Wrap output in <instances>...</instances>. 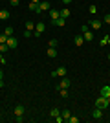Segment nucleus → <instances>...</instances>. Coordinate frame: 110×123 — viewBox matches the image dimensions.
<instances>
[{"label": "nucleus", "instance_id": "cd10ccee", "mask_svg": "<svg viewBox=\"0 0 110 123\" xmlns=\"http://www.w3.org/2000/svg\"><path fill=\"white\" fill-rule=\"evenodd\" d=\"M88 11L92 13V15H94V13H97V7H95V6H90V7H88Z\"/></svg>", "mask_w": 110, "mask_h": 123}, {"label": "nucleus", "instance_id": "f8f14e48", "mask_svg": "<svg viewBox=\"0 0 110 123\" xmlns=\"http://www.w3.org/2000/svg\"><path fill=\"white\" fill-rule=\"evenodd\" d=\"M9 17H11V13L7 9H2V11H0V20H7Z\"/></svg>", "mask_w": 110, "mask_h": 123}, {"label": "nucleus", "instance_id": "20e7f679", "mask_svg": "<svg viewBox=\"0 0 110 123\" xmlns=\"http://www.w3.org/2000/svg\"><path fill=\"white\" fill-rule=\"evenodd\" d=\"M39 7H41V13L42 11H50L52 4H50V0H42V2H39Z\"/></svg>", "mask_w": 110, "mask_h": 123}, {"label": "nucleus", "instance_id": "7c9ffc66", "mask_svg": "<svg viewBox=\"0 0 110 123\" xmlns=\"http://www.w3.org/2000/svg\"><path fill=\"white\" fill-rule=\"evenodd\" d=\"M103 20H105L106 24H110V15H105V18H103Z\"/></svg>", "mask_w": 110, "mask_h": 123}, {"label": "nucleus", "instance_id": "2eb2a0df", "mask_svg": "<svg viewBox=\"0 0 110 123\" xmlns=\"http://www.w3.org/2000/svg\"><path fill=\"white\" fill-rule=\"evenodd\" d=\"M48 57L55 59V57H57V48H48Z\"/></svg>", "mask_w": 110, "mask_h": 123}, {"label": "nucleus", "instance_id": "a211bd4d", "mask_svg": "<svg viewBox=\"0 0 110 123\" xmlns=\"http://www.w3.org/2000/svg\"><path fill=\"white\" fill-rule=\"evenodd\" d=\"M50 116H52V118H57V116H61V110H59V108H52V110H50Z\"/></svg>", "mask_w": 110, "mask_h": 123}, {"label": "nucleus", "instance_id": "393cba45", "mask_svg": "<svg viewBox=\"0 0 110 123\" xmlns=\"http://www.w3.org/2000/svg\"><path fill=\"white\" fill-rule=\"evenodd\" d=\"M26 30H35V24H33L31 20H28L26 22Z\"/></svg>", "mask_w": 110, "mask_h": 123}, {"label": "nucleus", "instance_id": "6ab92c4d", "mask_svg": "<svg viewBox=\"0 0 110 123\" xmlns=\"http://www.w3.org/2000/svg\"><path fill=\"white\" fill-rule=\"evenodd\" d=\"M61 116L64 118V121H70V116H72V114H70V110H63V112H61Z\"/></svg>", "mask_w": 110, "mask_h": 123}, {"label": "nucleus", "instance_id": "5701e85b", "mask_svg": "<svg viewBox=\"0 0 110 123\" xmlns=\"http://www.w3.org/2000/svg\"><path fill=\"white\" fill-rule=\"evenodd\" d=\"M4 33H6L7 37H13V28H9V26H7V28L4 30Z\"/></svg>", "mask_w": 110, "mask_h": 123}, {"label": "nucleus", "instance_id": "6e6552de", "mask_svg": "<svg viewBox=\"0 0 110 123\" xmlns=\"http://www.w3.org/2000/svg\"><path fill=\"white\" fill-rule=\"evenodd\" d=\"M61 17V11H57V9H50V18H52V22H55Z\"/></svg>", "mask_w": 110, "mask_h": 123}, {"label": "nucleus", "instance_id": "dca6fc26", "mask_svg": "<svg viewBox=\"0 0 110 123\" xmlns=\"http://www.w3.org/2000/svg\"><path fill=\"white\" fill-rule=\"evenodd\" d=\"M29 9L35 11V13H41V7H39V4H35V2H29Z\"/></svg>", "mask_w": 110, "mask_h": 123}, {"label": "nucleus", "instance_id": "c9c22d12", "mask_svg": "<svg viewBox=\"0 0 110 123\" xmlns=\"http://www.w3.org/2000/svg\"><path fill=\"white\" fill-rule=\"evenodd\" d=\"M2 77H4V72H2V70H0V79H2Z\"/></svg>", "mask_w": 110, "mask_h": 123}, {"label": "nucleus", "instance_id": "f257e3e1", "mask_svg": "<svg viewBox=\"0 0 110 123\" xmlns=\"http://www.w3.org/2000/svg\"><path fill=\"white\" fill-rule=\"evenodd\" d=\"M95 107H97V108H106V107H108V98L99 96V98H97V101H95Z\"/></svg>", "mask_w": 110, "mask_h": 123}, {"label": "nucleus", "instance_id": "ddd939ff", "mask_svg": "<svg viewBox=\"0 0 110 123\" xmlns=\"http://www.w3.org/2000/svg\"><path fill=\"white\" fill-rule=\"evenodd\" d=\"M68 86H70V79L68 77H63V81L59 85V90H61V88H68Z\"/></svg>", "mask_w": 110, "mask_h": 123}, {"label": "nucleus", "instance_id": "c756f323", "mask_svg": "<svg viewBox=\"0 0 110 123\" xmlns=\"http://www.w3.org/2000/svg\"><path fill=\"white\" fill-rule=\"evenodd\" d=\"M15 119H17V121H18V123H22V121H24V116H17Z\"/></svg>", "mask_w": 110, "mask_h": 123}, {"label": "nucleus", "instance_id": "2f4dec72", "mask_svg": "<svg viewBox=\"0 0 110 123\" xmlns=\"http://www.w3.org/2000/svg\"><path fill=\"white\" fill-rule=\"evenodd\" d=\"M11 2V6H18V2H20V0H9Z\"/></svg>", "mask_w": 110, "mask_h": 123}, {"label": "nucleus", "instance_id": "aec40b11", "mask_svg": "<svg viewBox=\"0 0 110 123\" xmlns=\"http://www.w3.org/2000/svg\"><path fill=\"white\" fill-rule=\"evenodd\" d=\"M61 17H63V18H70V9L68 7H64V9L61 11Z\"/></svg>", "mask_w": 110, "mask_h": 123}, {"label": "nucleus", "instance_id": "4c0bfd02", "mask_svg": "<svg viewBox=\"0 0 110 123\" xmlns=\"http://www.w3.org/2000/svg\"><path fill=\"white\" fill-rule=\"evenodd\" d=\"M108 61H110V51H108Z\"/></svg>", "mask_w": 110, "mask_h": 123}, {"label": "nucleus", "instance_id": "423d86ee", "mask_svg": "<svg viewBox=\"0 0 110 123\" xmlns=\"http://www.w3.org/2000/svg\"><path fill=\"white\" fill-rule=\"evenodd\" d=\"M83 39H84L86 42H92V41H94V31H92V30L83 31Z\"/></svg>", "mask_w": 110, "mask_h": 123}, {"label": "nucleus", "instance_id": "4468645a", "mask_svg": "<svg viewBox=\"0 0 110 123\" xmlns=\"http://www.w3.org/2000/svg\"><path fill=\"white\" fill-rule=\"evenodd\" d=\"M99 96H105V98H108V96H110V86H108V85L101 88V94H99Z\"/></svg>", "mask_w": 110, "mask_h": 123}, {"label": "nucleus", "instance_id": "9b49d317", "mask_svg": "<svg viewBox=\"0 0 110 123\" xmlns=\"http://www.w3.org/2000/svg\"><path fill=\"white\" fill-rule=\"evenodd\" d=\"M73 44H75V46H83V44H84L83 35H75V39H73Z\"/></svg>", "mask_w": 110, "mask_h": 123}, {"label": "nucleus", "instance_id": "58836bf2", "mask_svg": "<svg viewBox=\"0 0 110 123\" xmlns=\"http://www.w3.org/2000/svg\"><path fill=\"white\" fill-rule=\"evenodd\" d=\"M108 105H110V96H108Z\"/></svg>", "mask_w": 110, "mask_h": 123}, {"label": "nucleus", "instance_id": "e433bc0d", "mask_svg": "<svg viewBox=\"0 0 110 123\" xmlns=\"http://www.w3.org/2000/svg\"><path fill=\"white\" fill-rule=\"evenodd\" d=\"M31 2H35V4H39V2H41V0H31Z\"/></svg>", "mask_w": 110, "mask_h": 123}, {"label": "nucleus", "instance_id": "7ed1b4c3", "mask_svg": "<svg viewBox=\"0 0 110 123\" xmlns=\"http://www.w3.org/2000/svg\"><path fill=\"white\" fill-rule=\"evenodd\" d=\"M52 77H66V68H64V66H59L57 70L52 74Z\"/></svg>", "mask_w": 110, "mask_h": 123}, {"label": "nucleus", "instance_id": "0eeeda50", "mask_svg": "<svg viewBox=\"0 0 110 123\" xmlns=\"http://www.w3.org/2000/svg\"><path fill=\"white\" fill-rule=\"evenodd\" d=\"M92 118H94V119H101V118H103V108L95 107V110L92 112Z\"/></svg>", "mask_w": 110, "mask_h": 123}, {"label": "nucleus", "instance_id": "c85d7f7f", "mask_svg": "<svg viewBox=\"0 0 110 123\" xmlns=\"http://www.w3.org/2000/svg\"><path fill=\"white\" fill-rule=\"evenodd\" d=\"M33 35V33H31V31H29V30H26V31H24V37H26V39H29V37H31Z\"/></svg>", "mask_w": 110, "mask_h": 123}, {"label": "nucleus", "instance_id": "4be33fe9", "mask_svg": "<svg viewBox=\"0 0 110 123\" xmlns=\"http://www.w3.org/2000/svg\"><path fill=\"white\" fill-rule=\"evenodd\" d=\"M7 42V35L6 33H0V44H6Z\"/></svg>", "mask_w": 110, "mask_h": 123}, {"label": "nucleus", "instance_id": "473e14b6", "mask_svg": "<svg viewBox=\"0 0 110 123\" xmlns=\"http://www.w3.org/2000/svg\"><path fill=\"white\" fill-rule=\"evenodd\" d=\"M61 2H63V4H64V6H68V4H70V2H72V0H61Z\"/></svg>", "mask_w": 110, "mask_h": 123}, {"label": "nucleus", "instance_id": "b1692460", "mask_svg": "<svg viewBox=\"0 0 110 123\" xmlns=\"http://www.w3.org/2000/svg\"><path fill=\"white\" fill-rule=\"evenodd\" d=\"M7 50H9V46H7V44H0V53H6Z\"/></svg>", "mask_w": 110, "mask_h": 123}, {"label": "nucleus", "instance_id": "f03ea898", "mask_svg": "<svg viewBox=\"0 0 110 123\" xmlns=\"http://www.w3.org/2000/svg\"><path fill=\"white\" fill-rule=\"evenodd\" d=\"M44 31H46V24H44V22H39V24H35V33H33V35L41 37Z\"/></svg>", "mask_w": 110, "mask_h": 123}, {"label": "nucleus", "instance_id": "a878e982", "mask_svg": "<svg viewBox=\"0 0 110 123\" xmlns=\"http://www.w3.org/2000/svg\"><path fill=\"white\" fill-rule=\"evenodd\" d=\"M59 94H61L63 98H68V90H66V88H61V90H59Z\"/></svg>", "mask_w": 110, "mask_h": 123}, {"label": "nucleus", "instance_id": "f3484780", "mask_svg": "<svg viewBox=\"0 0 110 123\" xmlns=\"http://www.w3.org/2000/svg\"><path fill=\"white\" fill-rule=\"evenodd\" d=\"M53 24H55V26H61V28H63V26L66 24V18H63V17H59V18H57L55 22H53Z\"/></svg>", "mask_w": 110, "mask_h": 123}, {"label": "nucleus", "instance_id": "9d476101", "mask_svg": "<svg viewBox=\"0 0 110 123\" xmlns=\"http://www.w3.org/2000/svg\"><path fill=\"white\" fill-rule=\"evenodd\" d=\"M90 28H92V30H101V20H97V18L90 20Z\"/></svg>", "mask_w": 110, "mask_h": 123}, {"label": "nucleus", "instance_id": "bb28decb", "mask_svg": "<svg viewBox=\"0 0 110 123\" xmlns=\"http://www.w3.org/2000/svg\"><path fill=\"white\" fill-rule=\"evenodd\" d=\"M68 123H79V118H75V116H70V121Z\"/></svg>", "mask_w": 110, "mask_h": 123}, {"label": "nucleus", "instance_id": "f704fd0d", "mask_svg": "<svg viewBox=\"0 0 110 123\" xmlns=\"http://www.w3.org/2000/svg\"><path fill=\"white\" fill-rule=\"evenodd\" d=\"M0 88H4V81L2 79H0Z\"/></svg>", "mask_w": 110, "mask_h": 123}, {"label": "nucleus", "instance_id": "39448f33", "mask_svg": "<svg viewBox=\"0 0 110 123\" xmlns=\"http://www.w3.org/2000/svg\"><path fill=\"white\" fill-rule=\"evenodd\" d=\"M7 46H9V50H15L17 46H18V41H17L15 37H7V42H6Z\"/></svg>", "mask_w": 110, "mask_h": 123}, {"label": "nucleus", "instance_id": "1a4fd4ad", "mask_svg": "<svg viewBox=\"0 0 110 123\" xmlns=\"http://www.w3.org/2000/svg\"><path fill=\"white\" fill-rule=\"evenodd\" d=\"M24 112H26L24 105H17L15 107V116H24Z\"/></svg>", "mask_w": 110, "mask_h": 123}, {"label": "nucleus", "instance_id": "72a5a7b5", "mask_svg": "<svg viewBox=\"0 0 110 123\" xmlns=\"http://www.w3.org/2000/svg\"><path fill=\"white\" fill-rule=\"evenodd\" d=\"M0 62H6V59H4V53H0Z\"/></svg>", "mask_w": 110, "mask_h": 123}, {"label": "nucleus", "instance_id": "412c9836", "mask_svg": "<svg viewBox=\"0 0 110 123\" xmlns=\"http://www.w3.org/2000/svg\"><path fill=\"white\" fill-rule=\"evenodd\" d=\"M57 44H59V42H57V39H52V41L48 42V46H50V48H57Z\"/></svg>", "mask_w": 110, "mask_h": 123}]
</instances>
